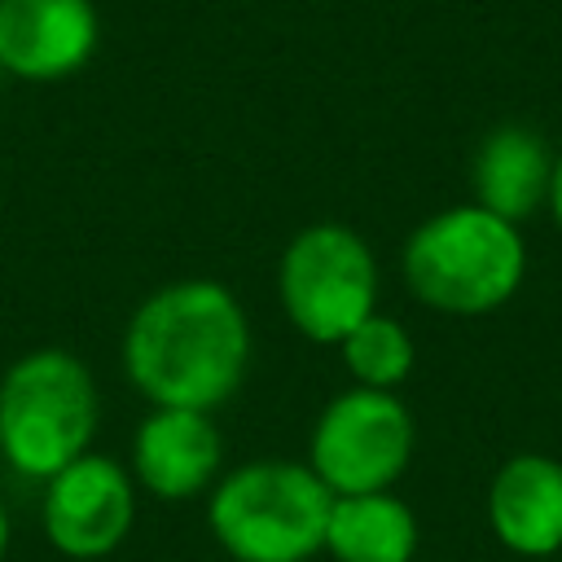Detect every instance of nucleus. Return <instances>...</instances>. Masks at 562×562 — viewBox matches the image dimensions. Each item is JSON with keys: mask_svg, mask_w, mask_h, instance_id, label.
Instances as JSON below:
<instances>
[{"mask_svg": "<svg viewBox=\"0 0 562 562\" xmlns=\"http://www.w3.org/2000/svg\"><path fill=\"white\" fill-rule=\"evenodd\" d=\"M132 465L145 492L158 501L198 496L220 470V430L211 413L154 408L132 439Z\"/></svg>", "mask_w": 562, "mask_h": 562, "instance_id": "nucleus-10", "label": "nucleus"}, {"mask_svg": "<svg viewBox=\"0 0 562 562\" xmlns=\"http://www.w3.org/2000/svg\"><path fill=\"white\" fill-rule=\"evenodd\" d=\"M97 430V382L61 347L26 351L0 382V452L26 479H53L88 452Z\"/></svg>", "mask_w": 562, "mask_h": 562, "instance_id": "nucleus-3", "label": "nucleus"}, {"mask_svg": "<svg viewBox=\"0 0 562 562\" xmlns=\"http://www.w3.org/2000/svg\"><path fill=\"white\" fill-rule=\"evenodd\" d=\"M136 514L132 479L119 461L101 452L75 457L66 470L48 479L44 492V531L66 558H105L119 549Z\"/></svg>", "mask_w": 562, "mask_h": 562, "instance_id": "nucleus-7", "label": "nucleus"}, {"mask_svg": "<svg viewBox=\"0 0 562 562\" xmlns=\"http://www.w3.org/2000/svg\"><path fill=\"white\" fill-rule=\"evenodd\" d=\"M413 457V417L391 391L351 386L312 426V470L334 496L386 492Z\"/></svg>", "mask_w": 562, "mask_h": 562, "instance_id": "nucleus-6", "label": "nucleus"}, {"mask_svg": "<svg viewBox=\"0 0 562 562\" xmlns=\"http://www.w3.org/2000/svg\"><path fill=\"white\" fill-rule=\"evenodd\" d=\"M527 272L518 224L479 202L435 211L404 241V281L413 299L448 316H483L514 299Z\"/></svg>", "mask_w": 562, "mask_h": 562, "instance_id": "nucleus-2", "label": "nucleus"}, {"mask_svg": "<svg viewBox=\"0 0 562 562\" xmlns=\"http://www.w3.org/2000/svg\"><path fill=\"white\" fill-rule=\"evenodd\" d=\"M325 549L338 562H413L417 553V518L391 492L334 496Z\"/></svg>", "mask_w": 562, "mask_h": 562, "instance_id": "nucleus-12", "label": "nucleus"}, {"mask_svg": "<svg viewBox=\"0 0 562 562\" xmlns=\"http://www.w3.org/2000/svg\"><path fill=\"white\" fill-rule=\"evenodd\" d=\"M338 351H342V364L351 369V378L360 386H373V391L400 386L408 378V369H413V338H408V329L400 321H391V316H378V312L364 316L338 342Z\"/></svg>", "mask_w": 562, "mask_h": 562, "instance_id": "nucleus-13", "label": "nucleus"}, {"mask_svg": "<svg viewBox=\"0 0 562 562\" xmlns=\"http://www.w3.org/2000/svg\"><path fill=\"white\" fill-rule=\"evenodd\" d=\"M250 325L233 290L206 277L154 290L127 321L123 369L154 408H220L246 378Z\"/></svg>", "mask_w": 562, "mask_h": 562, "instance_id": "nucleus-1", "label": "nucleus"}, {"mask_svg": "<svg viewBox=\"0 0 562 562\" xmlns=\"http://www.w3.org/2000/svg\"><path fill=\"white\" fill-rule=\"evenodd\" d=\"M334 492L299 461H250L211 492V531L237 562H307L325 549Z\"/></svg>", "mask_w": 562, "mask_h": 562, "instance_id": "nucleus-4", "label": "nucleus"}, {"mask_svg": "<svg viewBox=\"0 0 562 562\" xmlns=\"http://www.w3.org/2000/svg\"><path fill=\"white\" fill-rule=\"evenodd\" d=\"M4 549H9V514L0 505V558H4Z\"/></svg>", "mask_w": 562, "mask_h": 562, "instance_id": "nucleus-15", "label": "nucleus"}, {"mask_svg": "<svg viewBox=\"0 0 562 562\" xmlns=\"http://www.w3.org/2000/svg\"><path fill=\"white\" fill-rule=\"evenodd\" d=\"M281 307L312 342H342L378 303V263L347 224L303 228L277 268Z\"/></svg>", "mask_w": 562, "mask_h": 562, "instance_id": "nucleus-5", "label": "nucleus"}, {"mask_svg": "<svg viewBox=\"0 0 562 562\" xmlns=\"http://www.w3.org/2000/svg\"><path fill=\"white\" fill-rule=\"evenodd\" d=\"M549 180H553V154L540 132L522 123H501L492 127L470 162V184L474 202L509 224L531 220L549 202Z\"/></svg>", "mask_w": 562, "mask_h": 562, "instance_id": "nucleus-11", "label": "nucleus"}, {"mask_svg": "<svg viewBox=\"0 0 562 562\" xmlns=\"http://www.w3.org/2000/svg\"><path fill=\"white\" fill-rule=\"evenodd\" d=\"M101 18L92 0H0V70L53 83L92 61Z\"/></svg>", "mask_w": 562, "mask_h": 562, "instance_id": "nucleus-8", "label": "nucleus"}, {"mask_svg": "<svg viewBox=\"0 0 562 562\" xmlns=\"http://www.w3.org/2000/svg\"><path fill=\"white\" fill-rule=\"evenodd\" d=\"M549 211H553V220H558V228H562V154L553 158V180H549V202H544Z\"/></svg>", "mask_w": 562, "mask_h": 562, "instance_id": "nucleus-14", "label": "nucleus"}, {"mask_svg": "<svg viewBox=\"0 0 562 562\" xmlns=\"http://www.w3.org/2000/svg\"><path fill=\"white\" fill-rule=\"evenodd\" d=\"M487 522H492V536L522 558L558 553L562 549V461L544 452L509 457L492 474Z\"/></svg>", "mask_w": 562, "mask_h": 562, "instance_id": "nucleus-9", "label": "nucleus"}]
</instances>
